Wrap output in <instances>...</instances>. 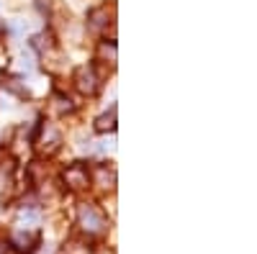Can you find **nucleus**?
Returning a JSON list of instances; mask_svg holds the SVG:
<instances>
[{
	"instance_id": "1",
	"label": "nucleus",
	"mask_w": 257,
	"mask_h": 254,
	"mask_svg": "<svg viewBox=\"0 0 257 254\" xmlns=\"http://www.w3.org/2000/svg\"><path fill=\"white\" fill-rule=\"evenodd\" d=\"M36 152L41 157H52L59 152V146H62V134L54 123H41V129H39V136H36Z\"/></svg>"
},
{
	"instance_id": "2",
	"label": "nucleus",
	"mask_w": 257,
	"mask_h": 254,
	"mask_svg": "<svg viewBox=\"0 0 257 254\" xmlns=\"http://www.w3.org/2000/svg\"><path fill=\"white\" fill-rule=\"evenodd\" d=\"M77 223L85 234H103L105 231V218L93 203H80L77 208Z\"/></svg>"
},
{
	"instance_id": "3",
	"label": "nucleus",
	"mask_w": 257,
	"mask_h": 254,
	"mask_svg": "<svg viewBox=\"0 0 257 254\" xmlns=\"http://www.w3.org/2000/svg\"><path fill=\"white\" fill-rule=\"evenodd\" d=\"M64 185H67L70 190H85L90 185V175H88V167H82V164H72V167H67L64 169Z\"/></svg>"
},
{
	"instance_id": "4",
	"label": "nucleus",
	"mask_w": 257,
	"mask_h": 254,
	"mask_svg": "<svg viewBox=\"0 0 257 254\" xmlns=\"http://www.w3.org/2000/svg\"><path fill=\"white\" fill-rule=\"evenodd\" d=\"M75 85H77V90L82 95H93L98 90V75L93 67H80L75 72Z\"/></svg>"
},
{
	"instance_id": "5",
	"label": "nucleus",
	"mask_w": 257,
	"mask_h": 254,
	"mask_svg": "<svg viewBox=\"0 0 257 254\" xmlns=\"http://www.w3.org/2000/svg\"><path fill=\"white\" fill-rule=\"evenodd\" d=\"M95 185L100 190H113L116 187V172L108 167H98L95 169Z\"/></svg>"
},
{
	"instance_id": "6",
	"label": "nucleus",
	"mask_w": 257,
	"mask_h": 254,
	"mask_svg": "<svg viewBox=\"0 0 257 254\" xmlns=\"http://www.w3.org/2000/svg\"><path fill=\"white\" fill-rule=\"evenodd\" d=\"M13 244H16V249H21V251H29V249H34V244H36V234H34V231L18 228L16 234H13Z\"/></svg>"
},
{
	"instance_id": "7",
	"label": "nucleus",
	"mask_w": 257,
	"mask_h": 254,
	"mask_svg": "<svg viewBox=\"0 0 257 254\" xmlns=\"http://www.w3.org/2000/svg\"><path fill=\"white\" fill-rule=\"evenodd\" d=\"M116 129V111H111V113H103L98 121H95V131H113Z\"/></svg>"
},
{
	"instance_id": "8",
	"label": "nucleus",
	"mask_w": 257,
	"mask_h": 254,
	"mask_svg": "<svg viewBox=\"0 0 257 254\" xmlns=\"http://www.w3.org/2000/svg\"><path fill=\"white\" fill-rule=\"evenodd\" d=\"M105 24H108V8H95L93 13H90V26L93 29H103Z\"/></svg>"
},
{
	"instance_id": "9",
	"label": "nucleus",
	"mask_w": 257,
	"mask_h": 254,
	"mask_svg": "<svg viewBox=\"0 0 257 254\" xmlns=\"http://www.w3.org/2000/svg\"><path fill=\"white\" fill-rule=\"evenodd\" d=\"M18 223L24 226V228H34V226L39 223V213H36V210H21Z\"/></svg>"
},
{
	"instance_id": "10",
	"label": "nucleus",
	"mask_w": 257,
	"mask_h": 254,
	"mask_svg": "<svg viewBox=\"0 0 257 254\" xmlns=\"http://www.w3.org/2000/svg\"><path fill=\"white\" fill-rule=\"evenodd\" d=\"M98 54H100V59H108V65H116V47L113 44H103L98 49Z\"/></svg>"
},
{
	"instance_id": "11",
	"label": "nucleus",
	"mask_w": 257,
	"mask_h": 254,
	"mask_svg": "<svg viewBox=\"0 0 257 254\" xmlns=\"http://www.w3.org/2000/svg\"><path fill=\"white\" fill-rule=\"evenodd\" d=\"M64 254H93L85 244H80V241H70L67 246H64Z\"/></svg>"
}]
</instances>
